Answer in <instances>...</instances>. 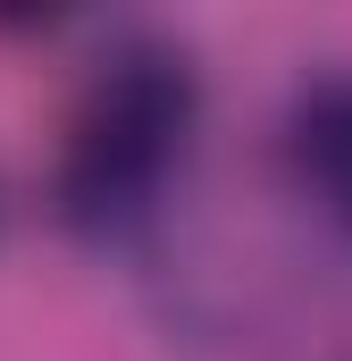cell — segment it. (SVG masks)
Here are the masks:
<instances>
[{"mask_svg":"<svg viewBox=\"0 0 352 361\" xmlns=\"http://www.w3.org/2000/svg\"><path fill=\"white\" fill-rule=\"evenodd\" d=\"M201 118V85L168 42H126L101 59L68 118V152H59V210L76 227H109L134 202H151V185L176 169L184 135Z\"/></svg>","mask_w":352,"mask_h":361,"instance_id":"1","label":"cell"},{"mask_svg":"<svg viewBox=\"0 0 352 361\" xmlns=\"http://www.w3.org/2000/svg\"><path fill=\"white\" fill-rule=\"evenodd\" d=\"M294 160L310 193L327 202V219L352 227V76H327L319 92H302L294 109Z\"/></svg>","mask_w":352,"mask_h":361,"instance_id":"2","label":"cell"}]
</instances>
